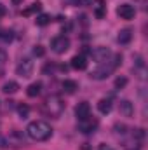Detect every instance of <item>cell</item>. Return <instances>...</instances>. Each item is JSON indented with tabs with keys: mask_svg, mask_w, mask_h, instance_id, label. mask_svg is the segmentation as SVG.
Masks as SVG:
<instances>
[{
	"mask_svg": "<svg viewBox=\"0 0 148 150\" xmlns=\"http://www.w3.org/2000/svg\"><path fill=\"white\" fill-rule=\"evenodd\" d=\"M16 74L19 75V77H23V79H28L30 75L33 74V61L28 59V58L21 59L18 63V67H16Z\"/></svg>",
	"mask_w": 148,
	"mask_h": 150,
	"instance_id": "cell-6",
	"label": "cell"
},
{
	"mask_svg": "<svg viewBox=\"0 0 148 150\" xmlns=\"http://www.w3.org/2000/svg\"><path fill=\"white\" fill-rule=\"evenodd\" d=\"M5 12H7V9L0 4V18H4V16H5Z\"/></svg>",
	"mask_w": 148,
	"mask_h": 150,
	"instance_id": "cell-27",
	"label": "cell"
},
{
	"mask_svg": "<svg viewBox=\"0 0 148 150\" xmlns=\"http://www.w3.org/2000/svg\"><path fill=\"white\" fill-rule=\"evenodd\" d=\"M7 145H9V143H7V140H5L4 136H0V149H5Z\"/></svg>",
	"mask_w": 148,
	"mask_h": 150,
	"instance_id": "cell-25",
	"label": "cell"
},
{
	"mask_svg": "<svg viewBox=\"0 0 148 150\" xmlns=\"http://www.w3.org/2000/svg\"><path fill=\"white\" fill-rule=\"evenodd\" d=\"M111 52L108 47H94L92 51H91V58L96 61V63H103V61H106V59H110Z\"/></svg>",
	"mask_w": 148,
	"mask_h": 150,
	"instance_id": "cell-7",
	"label": "cell"
},
{
	"mask_svg": "<svg viewBox=\"0 0 148 150\" xmlns=\"http://www.w3.org/2000/svg\"><path fill=\"white\" fill-rule=\"evenodd\" d=\"M45 112L49 113L51 117H59L61 113L65 112V103L59 96H51L45 100Z\"/></svg>",
	"mask_w": 148,
	"mask_h": 150,
	"instance_id": "cell-3",
	"label": "cell"
},
{
	"mask_svg": "<svg viewBox=\"0 0 148 150\" xmlns=\"http://www.w3.org/2000/svg\"><path fill=\"white\" fill-rule=\"evenodd\" d=\"M118 112H120L122 117H132L134 107H132V103H131L129 100H120V103H118Z\"/></svg>",
	"mask_w": 148,
	"mask_h": 150,
	"instance_id": "cell-10",
	"label": "cell"
},
{
	"mask_svg": "<svg viewBox=\"0 0 148 150\" xmlns=\"http://www.w3.org/2000/svg\"><path fill=\"white\" fill-rule=\"evenodd\" d=\"M84 2H85V4H91V2H92V4H94V2H96V0H84Z\"/></svg>",
	"mask_w": 148,
	"mask_h": 150,
	"instance_id": "cell-29",
	"label": "cell"
},
{
	"mask_svg": "<svg viewBox=\"0 0 148 150\" xmlns=\"http://www.w3.org/2000/svg\"><path fill=\"white\" fill-rule=\"evenodd\" d=\"M125 84H127V79H125V77H118V79L115 80V87H120V89H122Z\"/></svg>",
	"mask_w": 148,
	"mask_h": 150,
	"instance_id": "cell-20",
	"label": "cell"
},
{
	"mask_svg": "<svg viewBox=\"0 0 148 150\" xmlns=\"http://www.w3.org/2000/svg\"><path fill=\"white\" fill-rule=\"evenodd\" d=\"M18 113H19V117H21V119H26V117H28V113H30V107H28V105H25V103H21V105L18 107Z\"/></svg>",
	"mask_w": 148,
	"mask_h": 150,
	"instance_id": "cell-19",
	"label": "cell"
},
{
	"mask_svg": "<svg viewBox=\"0 0 148 150\" xmlns=\"http://www.w3.org/2000/svg\"><path fill=\"white\" fill-rule=\"evenodd\" d=\"M63 91H66L68 94H73L75 91L78 89V84L75 82V80H63Z\"/></svg>",
	"mask_w": 148,
	"mask_h": 150,
	"instance_id": "cell-16",
	"label": "cell"
},
{
	"mask_svg": "<svg viewBox=\"0 0 148 150\" xmlns=\"http://www.w3.org/2000/svg\"><path fill=\"white\" fill-rule=\"evenodd\" d=\"M72 68L75 70H85L87 68V59H85V56H82V54H75L73 58H72Z\"/></svg>",
	"mask_w": 148,
	"mask_h": 150,
	"instance_id": "cell-11",
	"label": "cell"
},
{
	"mask_svg": "<svg viewBox=\"0 0 148 150\" xmlns=\"http://www.w3.org/2000/svg\"><path fill=\"white\" fill-rule=\"evenodd\" d=\"M2 91H4L5 94H14V93L19 91V84L14 82V80H9V82H5V84L2 86Z\"/></svg>",
	"mask_w": 148,
	"mask_h": 150,
	"instance_id": "cell-13",
	"label": "cell"
},
{
	"mask_svg": "<svg viewBox=\"0 0 148 150\" xmlns=\"http://www.w3.org/2000/svg\"><path fill=\"white\" fill-rule=\"evenodd\" d=\"M98 126H99V122H98V119H94V117H87V119H84V120H78V131L80 133H84V134H91V133H94L96 129H98Z\"/></svg>",
	"mask_w": 148,
	"mask_h": 150,
	"instance_id": "cell-5",
	"label": "cell"
},
{
	"mask_svg": "<svg viewBox=\"0 0 148 150\" xmlns=\"http://www.w3.org/2000/svg\"><path fill=\"white\" fill-rule=\"evenodd\" d=\"M33 54L40 58V56H44V54H45V49H44L42 45H35V47H33Z\"/></svg>",
	"mask_w": 148,
	"mask_h": 150,
	"instance_id": "cell-21",
	"label": "cell"
},
{
	"mask_svg": "<svg viewBox=\"0 0 148 150\" xmlns=\"http://www.w3.org/2000/svg\"><path fill=\"white\" fill-rule=\"evenodd\" d=\"M98 150H113V149H111L110 145H106V143H101V145H99V149H98Z\"/></svg>",
	"mask_w": 148,
	"mask_h": 150,
	"instance_id": "cell-26",
	"label": "cell"
},
{
	"mask_svg": "<svg viewBox=\"0 0 148 150\" xmlns=\"http://www.w3.org/2000/svg\"><path fill=\"white\" fill-rule=\"evenodd\" d=\"M125 129H127V127H125L124 124H115V133H118V134H124V133H125Z\"/></svg>",
	"mask_w": 148,
	"mask_h": 150,
	"instance_id": "cell-23",
	"label": "cell"
},
{
	"mask_svg": "<svg viewBox=\"0 0 148 150\" xmlns=\"http://www.w3.org/2000/svg\"><path fill=\"white\" fill-rule=\"evenodd\" d=\"M26 134L35 142H45L52 136V127L45 120H33L26 127Z\"/></svg>",
	"mask_w": 148,
	"mask_h": 150,
	"instance_id": "cell-2",
	"label": "cell"
},
{
	"mask_svg": "<svg viewBox=\"0 0 148 150\" xmlns=\"http://www.w3.org/2000/svg\"><path fill=\"white\" fill-rule=\"evenodd\" d=\"M40 9H42V2H33L28 9H25V11H23V16H32V14L38 12Z\"/></svg>",
	"mask_w": 148,
	"mask_h": 150,
	"instance_id": "cell-17",
	"label": "cell"
},
{
	"mask_svg": "<svg viewBox=\"0 0 148 150\" xmlns=\"http://www.w3.org/2000/svg\"><path fill=\"white\" fill-rule=\"evenodd\" d=\"M40 91H42V84H40V82H33V84H30V86H28L26 94H28L30 98H35V96L40 94Z\"/></svg>",
	"mask_w": 148,
	"mask_h": 150,
	"instance_id": "cell-15",
	"label": "cell"
},
{
	"mask_svg": "<svg viewBox=\"0 0 148 150\" xmlns=\"http://www.w3.org/2000/svg\"><path fill=\"white\" fill-rule=\"evenodd\" d=\"M96 16H98V18H103V16H105V7H103V4H99V5L96 7Z\"/></svg>",
	"mask_w": 148,
	"mask_h": 150,
	"instance_id": "cell-22",
	"label": "cell"
},
{
	"mask_svg": "<svg viewBox=\"0 0 148 150\" xmlns=\"http://www.w3.org/2000/svg\"><path fill=\"white\" fill-rule=\"evenodd\" d=\"M12 4L14 5H19V4H23V0H12Z\"/></svg>",
	"mask_w": 148,
	"mask_h": 150,
	"instance_id": "cell-28",
	"label": "cell"
},
{
	"mask_svg": "<svg viewBox=\"0 0 148 150\" xmlns=\"http://www.w3.org/2000/svg\"><path fill=\"white\" fill-rule=\"evenodd\" d=\"M127 150H140V147H136V149H127Z\"/></svg>",
	"mask_w": 148,
	"mask_h": 150,
	"instance_id": "cell-30",
	"label": "cell"
},
{
	"mask_svg": "<svg viewBox=\"0 0 148 150\" xmlns=\"http://www.w3.org/2000/svg\"><path fill=\"white\" fill-rule=\"evenodd\" d=\"M89 115H91V105L87 101H82V103H78L75 107V117H77V120H84Z\"/></svg>",
	"mask_w": 148,
	"mask_h": 150,
	"instance_id": "cell-9",
	"label": "cell"
},
{
	"mask_svg": "<svg viewBox=\"0 0 148 150\" xmlns=\"http://www.w3.org/2000/svg\"><path fill=\"white\" fill-rule=\"evenodd\" d=\"M35 23H37L38 26H45V25L51 23V16H49V14H40V16H37Z\"/></svg>",
	"mask_w": 148,
	"mask_h": 150,
	"instance_id": "cell-18",
	"label": "cell"
},
{
	"mask_svg": "<svg viewBox=\"0 0 148 150\" xmlns=\"http://www.w3.org/2000/svg\"><path fill=\"white\" fill-rule=\"evenodd\" d=\"M2 38H4V42H11L12 40V32H4Z\"/></svg>",
	"mask_w": 148,
	"mask_h": 150,
	"instance_id": "cell-24",
	"label": "cell"
},
{
	"mask_svg": "<svg viewBox=\"0 0 148 150\" xmlns=\"http://www.w3.org/2000/svg\"><path fill=\"white\" fill-rule=\"evenodd\" d=\"M111 107H113V105H111V100H108V98H103V100H99V103H98V110L101 113H105V115L111 112Z\"/></svg>",
	"mask_w": 148,
	"mask_h": 150,
	"instance_id": "cell-14",
	"label": "cell"
},
{
	"mask_svg": "<svg viewBox=\"0 0 148 150\" xmlns=\"http://www.w3.org/2000/svg\"><path fill=\"white\" fill-rule=\"evenodd\" d=\"M51 49L56 52V54H63L70 49V38L65 37V35H59V37H54L51 40Z\"/></svg>",
	"mask_w": 148,
	"mask_h": 150,
	"instance_id": "cell-4",
	"label": "cell"
},
{
	"mask_svg": "<svg viewBox=\"0 0 148 150\" xmlns=\"http://www.w3.org/2000/svg\"><path fill=\"white\" fill-rule=\"evenodd\" d=\"M120 63H122V56H120V54H115L111 59H106V61L99 63V67H98L96 70H92L89 77L94 79V80H103V79L110 77V75L120 67Z\"/></svg>",
	"mask_w": 148,
	"mask_h": 150,
	"instance_id": "cell-1",
	"label": "cell"
},
{
	"mask_svg": "<svg viewBox=\"0 0 148 150\" xmlns=\"http://www.w3.org/2000/svg\"><path fill=\"white\" fill-rule=\"evenodd\" d=\"M117 40H118V44H124V45L129 44V42L132 40V30H131V28H124V30H120Z\"/></svg>",
	"mask_w": 148,
	"mask_h": 150,
	"instance_id": "cell-12",
	"label": "cell"
},
{
	"mask_svg": "<svg viewBox=\"0 0 148 150\" xmlns=\"http://www.w3.org/2000/svg\"><path fill=\"white\" fill-rule=\"evenodd\" d=\"M117 14H118L122 19H132V18L136 16V9H134V5H131V4H122V5L117 7Z\"/></svg>",
	"mask_w": 148,
	"mask_h": 150,
	"instance_id": "cell-8",
	"label": "cell"
}]
</instances>
